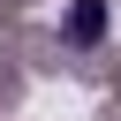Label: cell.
Returning <instances> with one entry per match:
<instances>
[{
	"mask_svg": "<svg viewBox=\"0 0 121 121\" xmlns=\"http://www.w3.org/2000/svg\"><path fill=\"white\" fill-rule=\"evenodd\" d=\"M98 30H106V8H98V0H83V8L68 15V38H98Z\"/></svg>",
	"mask_w": 121,
	"mask_h": 121,
	"instance_id": "obj_1",
	"label": "cell"
}]
</instances>
